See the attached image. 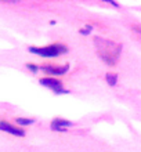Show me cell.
Returning <instances> with one entry per match:
<instances>
[{
	"mask_svg": "<svg viewBox=\"0 0 141 152\" xmlns=\"http://www.w3.org/2000/svg\"><path fill=\"white\" fill-rule=\"evenodd\" d=\"M69 126H73V122H69V120L65 119H54L51 122V129L60 133H64L66 130V127H69Z\"/></svg>",
	"mask_w": 141,
	"mask_h": 152,
	"instance_id": "6",
	"label": "cell"
},
{
	"mask_svg": "<svg viewBox=\"0 0 141 152\" xmlns=\"http://www.w3.org/2000/svg\"><path fill=\"white\" fill-rule=\"evenodd\" d=\"M29 53H33L39 57H45V58H53V57H58L61 54L68 51V47L64 46L62 43H54L46 47H29Z\"/></svg>",
	"mask_w": 141,
	"mask_h": 152,
	"instance_id": "2",
	"label": "cell"
},
{
	"mask_svg": "<svg viewBox=\"0 0 141 152\" xmlns=\"http://www.w3.org/2000/svg\"><path fill=\"white\" fill-rule=\"evenodd\" d=\"M42 69L48 75L60 76V75H65L68 72L69 65H45V66H42Z\"/></svg>",
	"mask_w": 141,
	"mask_h": 152,
	"instance_id": "4",
	"label": "cell"
},
{
	"mask_svg": "<svg viewBox=\"0 0 141 152\" xmlns=\"http://www.w3.org/2000/svg\"><path fill=\"white\" fill-rule=\"evenodd\" d=\"M39 83H40L42 86H45V87L53 90L56 94H65V93H69L68 90H64V88H62L61 82L58 79H56V77H45V79L39 80Z\"/></svg>",
	"mask_w": 141,
	"mask_h": 152,
	"instance_id": "3",
	"label": "cell"
},
{
	"mask_svg": "<svg viewBox=\"0 0 141 152\" xmlns=\"http://www.w3.org/2000/svg\"><path fill=\"white\" fill-rule=\"evenodd\" d=\"M26 68H28L29 71H32V72H37V71H39V66L35 65V64H28L26 65Z\"/></svg>",
	"mask_w": 141,
	"mask_h": 152,
	"instance_id": "10",
	"label": "cell"
},
{
	"mask_svg": "<svg viewBox=\"0 0 141 152\" xmlns=\"http://www.w3.org/2000/svg\"><path fill=\"white\" fill-rule=\"evenodd\" d=\"M0 130L8 133V134H12V136H15V137H24L25 136L24 130H21V129L15 127V126H12V124H10L8 122H6V120H1V122H0Z\"/></svg>",
	"mask_w": 141,
	"mask_h": 152,
	"instance_id": "5",
	"label": "cell"
},
{
	"mask_svg": "<svg viewBox=\"0 0 141 152\" xmlns=\"http://www.w3.org/2000/svg\"><path fill=\"white\" fill-rule=\"evenodd\" d=\"M91 31H93V25H89V24H87V25H85V26L80 29V33H82V35H89Z\"/></svg>",
	"mask_w": 141,
	"mask_h": 152,
	"instance_id": "9",
	"label": "cell"
},
{
	"mask_svg": "<svg viewBox=\"0 0 141 152\" xmlns=\"http://www.w3.org/2000/svg\"><path fill=\"white\" fill-rule=\"evenodd\" d=\"M105 80H107V83L109 84V86H115L118 82V75H115V73H107L105 75Z\"/></svg>",
	"mask_w": 141,
	"mask_h": 152,
	"instance_id": "7",
	"label": "cell"
},
{
	"mask_svg": "<svg viewBox=\"0 0 141 152\" xmlns=\"http://www.w3.org/2000/svg\"><path fill=\"white\" fill-rule=\"evenodd\" d=\"M136 31H137V32H140V33H141V28H136Z\"/></svg>",
	"mask_w": 141,
	"mask_h": 152,
	"instance_id": "11",
	"label": "cell"
},
{
	"mask_svg": "<svg viewBox=\"0 0 141 152\" xmlns=\"http://www.w3.org/2000/svg\"><path fill=\"white\" fill-rule=\"evenodd\" d=\"M94 43H96L98 56L105 64L111 65V66L116 64L122 51V44L116 43L113 40L105 39V37H98V36L94 37Z\"/></svg>",
	"mask_w": 141,
	"mask_h": 152,
	"instance_id": "1",
	"label": "cell"
},
{
	"mask_svg": "<svg viewBox=\"0 0 141 152\" xmlns=\"http://www.w3.org/2000/svg\"><path fill=\"white\" fill-rule=\"evenodd\" d=\"M35 120L32 119H26V118H18L17 119V123L21 124V126H29V124H32Z\"/></svg>",
	"mask_w": 141,
	"mask_h": 152,
	"instance_id": "8",
	"label": "cell"
}]
</instances>
